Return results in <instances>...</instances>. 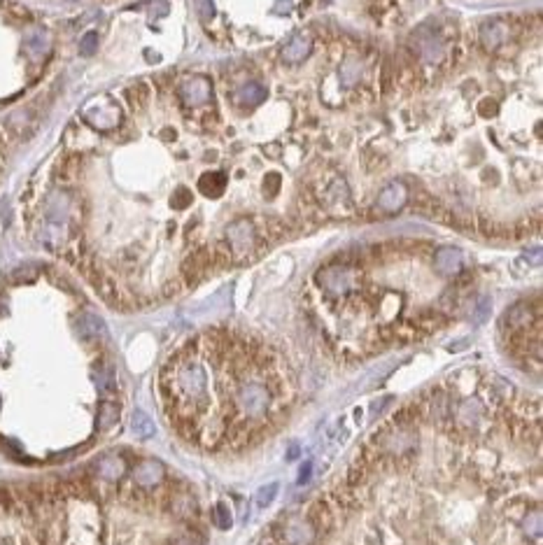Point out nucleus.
Here are the masks:
<instances>
[{
  "label": "nucleus",
  "instance_id": "obj_1",
  "mask_svg": "<svg viewBox=\"0 0 543 545\" xmlns=\"http://www.w3.org/2000/svg\"><path fill=\"white\" fill-rule=\"evenodd\" d=\"M133 480L135 485L145 487V490H149V487H156L159 483L163 480V464L156 462V459H145L135 466L133 471Z\"/></svg>",
  "mask_w": 543,
  "mask_h": 545
},
{
  "label": "nucleus",
  "instance_id": "obj_2",
  "mask_svg": "<svg viewBox=\"0 0 543 545\" xmlns=\"http://www.w3.org/2000/svg\"><path fill=\"white\" fill-rule=\"evenodd\" d=\"M434 264H436V271L441 275H455V273H460L462 264H464V257H462V252L455 250V247H441L436 252Z\"/></svg>",
  "mask_w": 543,
  "mask_h": 545
},
{
  "label": "nucleus",
  "instance_id": "obj_3",
  "mask_svg": "<svg viewBox=\"0 0 543 545\" xmlns=\"http://www.w3.org/2000/svg\"><path fill=\"white\" fill-rule=\"evenodd\" d=\"M252 241H255V231H252V224L248 220L236 222L229 229V243L236 252H248L252 247Z\"/></svg>",
  "mask_w": 543,
  "mask_h": 545
},
{
  "label": "nucleus",
  "instance_id": "obj_4",
  "mask_svg": "<svg viewBox=\"0 0 543 545\" xmlns=\"http://www.w3.org/2000/svg\"><path fill=\"white\" fill-rule=\"evenodd\" d=\"M285 539L289 545H310L315 539V529L310 522H303V520L289 522L285 529Z\"/></svg>",
  "mask_w": 543,
  "mask_h": 545
},
{
  "label": "nucleus",
  "instance_id": "obj_5",
  "mask_svg": "<svg viewBox=\"0 0 543 545\" xmlns=\"http://www.w3.org/2000/svg\"><path fill=\"white\" fill-rule=\"evenodd\" d=\"M403 203H406V187L399 184V182H394V184H389L387 189H382V194L378 199V206L385 210V213H396Z\"/></svg>",
  "mask_w": 543,
  "mask_h": 545
},
{
  "label": "nucleus",
  "instance_id": "obj_6",
  "mask_svg": "<svg viewBox=\"0 0 543 545\" xmlns=\"http://www.w3.org/2000/svg\"><path fill=\"white\" fill-rule=\"evenodd\" d=\"M77 331H79V336L86 340H96L100 336H105V324H103V319L98 315H93V312H84V315H79V319H77Z\"/></svg>",
  "mask_w": 543,
  "mask_h": 545
},
{
  "label": "nucleus",
  "instance_id": "obj_7",
  "mask_svg": "<svg viewBox=\"0 0 543 545\" xmlns=\"http://www.w3.org/2000/svg\"><path fill=\"white\" fill-rule=\"evenodd\" d=\"M96 469H98V476L105 478V480H119L126 471V464L119 455H105L98 459Z\"/></svg>",
  "mask_w": 543,
  "mask_h": 545
},
{
  "label": "nucleus",
  "instance_id": "obj_8",
  "mask_svg": "<svg viewBox=\"0 0 543 545\" xmlns=\"http://www.w3.org/2000/svg\"><path fill=\"white\" fill-rule=\"evenodd\" d=\"M308 52H310V38H308V35H303V33H301V35H294V38L285 45V49H282L285 59L292 61V63L306 59Z\"/></svg>",
  "mask_w": 543,
  "mask_h": 545
},
{
  "label": "nucleus",
  "instance_id": "obj_9",
  "mask_svg": "<svg viewBox=\"0 0 543 545\" xmlns=\"http://www.w3.org/2000/svg\"><path fill=\"white\" fill-rule=\"evenodd\" d=\"M185 93V100L189 105H199V103H206V100L210 98V84L206 82L203 77H196L194 82H189L182 89Z\"/></svg>",
  "mask_w": 543,
  "mask_h": 545
},
{
  "label": "nucleus",
  "instance_id": "obj_10",
  "mask_svg": "<svg viewBox=\"0 0 543 545\" xmlns=\"http://www.w3.org/2000/svg\"><path fill=\"white\" fill-rule=\"evenodd\" d=\"M119 419V405L112 403V401H103L98 405V429L100 431H107V429H112L114 424H117Z\"/></svg>",
  "mask_w": 543,
  "mask_h": 545
},
{
  "label": "nucleus",
  "instance_id": "obj_11",
  "mask_svg": "<svg viewBox=\"0 0 543 545\" xmlns=\"http://www.w3.org/2000/svg\"><path fill=\"white\" fill-rule=\"evenodd\" d=\"M131 431L138 436V438H152L154 436V422L149 419V415H145L142 410H135L131 415Z\"/></svg>",
  "mask_w": 543,
  "mask_h": 545
},
{
  "label": "nucleus",
  "instance_id": "obj_12",
  "mask_svg": "<svg viewBox=\"0 0 543 545\" xmlns=\"http://www.w3.org/2000/svg\"><path fill=\"white\" fill-rule=\"evenodd\" d=\"M93 382L100 389V394H112L114 391V373L110 366L100 363V366L93 368Z\"/></svg>",
  "mask_w": 543,
  "mask_h": 545
},
{
  "label": "nucleus",
  "instance_id": "obj_13",
  "mask_svg": "<svg viewBox=\"0 0 543 545\" xmlns=\"http://www.w3.org/2000/svg\"><path fill=\"white\" fill-rule=\"evenodd\" d=\"M481 415H483V405H481V401H476V398H471V401L462 403V408H460V419H462V422H467V424H476L478 419H481Z\"/></svg>",
  "mask_w": 543,
  "mask_h": 545
},
{
  "label": "nucleus",
  "instance_id": "obj_14",
  "mask_svg": "<svg viewBox=\"0 0 543 545\" xmlns=\"http://www.w3.org/2000/svg\"><path fill=\"white\" fill-rule=\"evenodd\" d=\"M483 40L490 49H495L499 42L504 40V26L499 24V21H492V24L483 28Z\"/></svg>",
  "mask_w": 543,
  "mask_h": 545
},
{
  "label": "nucleus",
  "instance_id": "obj_15",
  "mask_svg": "<svg viewBox=\"0 0 543 545\" xmlns=\"http://www.w3.org/2000/svg\"><path fill=\"white\" fill-rule=\"evenodd\" d=\"M278 490H280V485L278 483H271V485H264L262 490L257 492V506L259 508H269L273 501H275V497H278Z\"/></svg>",
  "mask_w": 543,
  "mask_h": 545
},
{
  "label": "nucleus",
  "instance_id": "obj_16",
  "mask_svg": "<svg viewBox=\"0 0 543 545\" xmlns=\"http://www.w3.org/2000/svg\"><path fill=\"white\" fill-rule=\"evenodd\" d=\"M35 278H38V268L35 266H21L17 271H12V275H10L12 282H31Z\"/></svg>",
  "mask_w": 543,
  "mask_h": 545
},
{
  "label": "nucleus",
  "instance_id": "obj_17",
  "mask_svg": "<svg viewBox=\"0 0 543 545\" xmlns=\"http://www.w3.org/2000/svg\"><path fill=\"white\" fill-rule=\"evenodd\" d=\"M213 518H215V525L220 529H229L231 527V511L224 504H217L215 511H213Z\"/></svg>",
  "mask_w": 543,
  "mask_h": 545
},
{
  "label": "nucleus",
  "instance_id": "obj_18",
  "mask_svg": "<svg viewBox=\"0 0 543 545\" xmlns=\"http://www.w3.org/2000/svg\"><path fill=\"white\" fill-rule=\"evenodd\" d=\"M96 42H98V35H96V33H86V38L82 40V45H79L82 54H84V56L93 54V49H96Z\"/></svg>",
  "mask_w": 543,
  "mask_h": 545
},
{
  "label": "nucleus",
  "instance_id": "obj_19",
  "mask_svg": "<svg viewBox=\"0 0 543 545\" xmlns=\"http://www.w3.org/2000/svg\"><path fill=\"white\" fill-rule=\"evenodd\" d=\"M488 315H490V299H481L476 308V322H485Z\"/></svg>",
  "mask_w": 543,
  "mask_h": 545
},
{
  "label": "nucleus",
  "instance_id": "obj_20",
  "mask_svg": "<svg viewBox=\"0 0 543 545\" xmlns=\"http://www.w3.org/2000/svg\"><path fill=\"white\" fill-rule=\"evenodd\" d=\"M189 201H192V196H189L187 189H177V194L173 196V206H177V208H185Z\"/></svg>",
  "mask_w": 543,
  "mask_h": 545
},
{
  "label": "nucleus",
  "instance_id": "obj_21",
  "mask_svg": "<svg viewBox=\"0 0 543 545\" xmlns=\"http://www.w3.org/2000/svg\"><path fill=\"white\" fill-rule=\"evenodd\" d=\"M173 545H201V541H199V536H194V534H182L180 539L173 541Z\"/></svg>",
  "mask_w": 543,
  "mask_h": 545
},
{
  "label": "nucleus",
  "instance_id": "obj_22",
  "mask_svg": "<svg viewBox=\"0 0 543 545\" xmlns=\"http://www.w3.org/2000/svg\"><path fill=\"white\" fill-rule=\"evenodd\" d=\"M199 10L203 14L206 19H210L215 14V7H213V0H199Z\"/></svg>",
  "mask_w": 543,
  "mask_h": 545
},
{
  "label": "nucleus",
  "instance_id": "obj_23",
  "mask_svg": "<svg viewBox=\"0 0 543 545\" xmlns=\"http://www.w3.org/2000/svg\"><path fill=\"white\" fill-rule=\"evenodd\" d=\"M310 471H313V462H306L301 466V473H299V485H303V483H308L310 480Z\"/></svg>",
  "mask_w": 543,
  "mask_h": 545
},
{
  "label": "nucleus",
  "instance_id": "obj_24",
  "mask_svg": "<svg viewBox=\"0 0 543 545\" xmlns=\"http://www.w3.org/2000/svg\"><path fill=\"white\" fill-rule=\"evenodd\" d=\"M296 457H299V445H296V443H294V445L289 448V455H287V459L292 462V459H296Z\"/></svg>",
  "mask_w": 543,
  "mask_h": 545
},
{
  "label": "nucleus",
  "instance_id": "obj_25",
  "mask_svg": "<svg viewBox=\"0 0 543 545\" xmlns=\"http://www.w3.org/2000/svg\"><path fill=\"white\" fill-rule=\"evenodd\" d=\"M264 545H275V543H273V541H271V543H264Z\"/></svg>",
  "mask_w": 543,
  "mask_h": 545
}]
</instances>
